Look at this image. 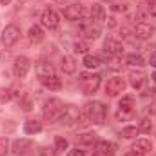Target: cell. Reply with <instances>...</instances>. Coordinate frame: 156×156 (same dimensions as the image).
<instances>
[{"instance_id":"cell-1","label":"cell","mask_w":156,"mask_h":156,"mask_svg":"<svg viewBox=\"0 0 156 156\" xmlns=\"http://www.w3.org/2000/svg\"><path fill=\"white\" fill-rule=\"evenodd\" d=\"M83 115L85 118L94 123V125H100L105 122V116H107V105L102 104V102H89L83 109Z\"/></svg>"},{"instance_id":"cell-2","label":"cell","mask_w":156,"mask_h":156,"mask_svg":"<svg viewBox=\"0 0 156 156\" xmlns=\"http://www.w3.org/2000/svg\"><path fill=\"white\" fill-rule=\"evenodd\" d=\"M83 118H85V115H83V111L78 105H66L64 111H62V115H60V118H58V122L62 125H66V127H73L76 123H83L82 122Z\"/></svg>"},{"instance_id":"cell-3","label":"cell","mask_w":156,"mask_h":156,"mask_svg":"<svg viewBox=\"0 0 156 156\" xmlns=\"http://www.w3.org/2000/svg\"><path fill=\"white\" fill-rule=\"evenodd\" d=\"M78 82H80V87L85 94H93V93L98 91V87L102 83V76L96 75V73H80Z\"/></svg>"},{"instance_id":"cell-4","label":"cell","mask_w":156,"mask_h":156,"mask_svg":"<svg viewBox=\"0 0 156 156\" xmlns=\"http://www.w3.org/2000/svg\"><path fill=\"white\" fill-rule=\"evenodd\" d=\"M64 111V104L58 100V98H49L45 104H44V120L53 123V122H58V118Z\"/></svg>"},{"instance_id":"cell-5","label":"cell","mask_w":156,"mask_h":156,"mask_svg":"<svg viewBox=\"0 0 156 156\" xmlns=\"http://www.w3.org/2000/svg\"><path fill=\"white\" fill-rule=\"evenodd\" d=\"M20 38V29L16 26H5V29L2 31V44L4 47H13Z\"/></svg>"},{"instance_id":"cell-6","label":"cell","mask_w":156,"mask_h":156,"mask_svg":"<svg viewBox=\"0 0 156 156\" xmlns=\"http://www.w3.org/2000/svg\"><path fill=\"white\" fill-rule=\"evenodd\" d=\"M125 91V80L122 76H113L107 80V83H105V94H109V96H118V94H122Z\"/></svg>"},{"instance_id":"cell-7","label":"cell","mask_w":156,"mask_h":156,"mask_svg":"<svg viewBox=\"0 0 156 156\" xmlns=\"http://www.w3.org/2000/svg\"><path fill=\"white\" fill-rule=\"evenodd\" d=\"M29 69H31V62H29V58H26V56H16V58H15L13 73H15V76L16 78H26L27 76V73H29Z\"/></svg>"},{"instance_id":"cell-8","label":"cell","mask_w":156,"mask_h":156,"mask_svg":"<svg viewBox=\"0 0 156 156\" xmlns=\"http://www.w3.org/2000/svg\"><path fill=\"white\" fill-rule=\"evenodd\" d=\"M85 15V7L82 4H69L66 9H64V16L71 22H76V20H82V16Z\"/></svg>"},{"instance_id":"cell-9","label":"cell","mask_w":156,"mask_h":156,"mask_svg":"<svg viewBox=\"0 0 156 156\" xmlns=\"http://www.w3.org/2000/svg\"><path fill=\"white\" fill-rule=\"evenodd\" d=\"M40 20H42V26L47 27V29H56V27L60 26V16H58L53 9H45V11L42 13Z\"/></svg>"},{"instance_id":"cell-10","label":"cell","mask_w":156,"mask_h":156,"mask_svg":"<svg viewBox=\"0 0 156 156\" xmlns=\"http://www.w3.org/2000/svg\"><path fill=\"white\" fill-rule=\"evenodd\" d=\"M153 33H154V27H153V26H149V24H145V22L136 24V26H134V29H133V35H134V38H136V40L151 38V37H153Z\"/></svg>"},{"instance_id":"cell-11","label":"cell","mask_w":156,"mask_h":156,"mask_svg":"<svg viewBox=\"0 0 156 156\" xmlns=\"http://www.w3.org/2000/svg\"><path fill=\"white\" fill-rule=\"evenodd\" d=\"M145 82H147V75L142 71V69H133L131 73H129V83L134 87V89H142L144 85H145Z\"/></svg>"},{"instance_id":"cell-12","label":"cell","mask_w":156,"mask_h":156,"mask_svg":"<svg viewBox=\"0 0 156 156\" xmlns=\"http://www.w3.org/2000/svg\"><path fill=\"white\" fill-rule=\"evenodd\" d=\"M116 153V145L113 142H107V140H102L96 144V153L94 156H115Z\"/></svg>"},{"instance_id":"cell-13","label":"cell","mask_w":156,"mask_h":156,"mask_svg":"<svg viewBox=\"0 0 156 156\" xmlns=\"http://www.w3.org/2000/svg\"><path fill=\"white\" fill-rule=\"evenodd\" d=\"M104 49H105V53L111 55V56H120V55L123 53V44L118 42V40H115V38H107L104 42Z\"/></svg>"},{"instance_id":"cell-14","label":"cell","mask_w":156,"mask_h":156,"mask_svg":"<svg viewBox=\"0 0 156 156\" xmlns=\"http://www.w3.org/2000/svg\"><path fill=\"white\" fill-rule=\"evenodd\" d=\"M35 73H37V76L42 80V78L53 76V75H55V67H53V64L42 60V62H38V64L35 66Z\"/></svg>"},{"instance_id":"cell-15","label":"cell","mask_w":156,"mask_h":156,"mask_svg":"<svg viewBox=\"0 0 156 156\" xmlns=\"http://www.w3.org/2000/svg\"><path fill=\"white\" fill-rule=\"evenodd\" d=\"M31 145H33L31 140H27V138H16V140L13 142V153L16 156H22L31 149Z\"/></svg>"},{"instance_id":"cell-16","label":"cell","mask_w":156,"mask_h":156,"mask_svg":"<svg viewBox=\"0 0 156 156\" xmlns=\"http://www.w3.org/2000/svg\"><path fill=\"white\" fill-rule=\"evenodd\" d=\"M151 149H153V144L147 138H140V140H136L133 144V151L134 153H140V154H147Z\"/></svg>"},{"instance_id":"cell-17","label":"cell","mask_w":156,"mask_h":156,"mask_svg":"<svg viewBox=\"0 0 156 156\" xmlns=\"http://www.w3.org/2000/svg\"><path fill=\"white\" fill-rule=\"evenodd\" d=\"M27 38H29L31 44H40V42L44 40V31H42V27H40V26H31L29 31H27Z\"/></svg>"},{"instance_id":"cell-18","label":"cell","mask_w":156,"mask_h":156,"mask_svg":"<svg viewBox=\"0 0 156 156\" xmlns=\"http://www.w3.org/2000/svg\"><path fill=\"white\" fill-rule=\"evenodd\" d=\"M42 83H44V87H47L49 91H58V89H62V80L56 76V75L42 78Z\"/></svg>"},{"instance_id":"cell-19","label":"cell","mask_w":156,"mask_h":156,"mask_svg":"<svg viewBox=\"0 0 156 156\" xmlns=\"http://www.w3.org/2000/svg\"><path fill=\"white\" fill-rule=\"evenodd\" d=\"M24 131H26V134H37L42 131V122H38L37 118H29L24 123Z\"/></svg>"},{"instance_id":"cell-20","label":"cell","mask_w":156,"mask_h":156,"mask_svg":"<svg viewBox=\"0 0 156 156\" xmlns=\"http://www.w3.org/2000/svg\"><path fill=\"white\" fill-rule=\"evenodd\" d=\"M82 33H83V37L89 40H94L100 37V27L96 26V24H89V26H85L83 29H82Z\"/></svg>"},{"instance_id":"cell-21","label":"cell","mask_w":156,"mask_h":156,"mask_svg":"<svg viewBox=\"0 0 156 156\" xmlns=\"http://www.w3.org/2000/svg\"><path fill=\"white\" fill-rule=\"evenodd\" d=\"M94 140H96L94 133H82V134L76 136V142L82 144V145H91V144H94Z\"/></svg>"},{"instance_id":"cell-22","label":"cell","mask_w":156,"mask_h":156,"mask_svg":"<svg viewBox=\"0 0 156 156\" xmlns=\"http://www.w3.org/2000/svg\"><path fill=\"white\" fill-rule=\"evenodd\" d=\"M91 18L93 20H105V11L100 4H93L91 7Z\"/></svg>"},{"instance_id":"cell-23","label":"cell","mask_w":156,"mask_h":156,"mask_svg":"<svg viewBox=\"0 0 156 156\" xmlns=\"http://www.w3.org/2000/svg\"><path fill=\"white\" fill-rule=\"evenodd\" d=\"M83 66L87 69H96V67H100V58L94 56V55H85L83 56Z\"/></svg>"},{"instance_id":"cell-24","label":"cell","mask_w":156,"mask_h":156,"mask_svg":"<svg viewBox=\"0 0 156 156\" xmlns=\"http://www.w3.org/2000/svg\"><path fill=\"white\" fill-rule=\"evenodd\" d=\"M62 69H64V73H75L76 66H75V62H73L71 56H64L62 58Z\"/></svg>"},{"instance_id":"cell-25","label":"cell","mask_w":156,"mask_h":156,"mask_svg":"<svg viewBox=\"0 0 156 156\" xmlns=\"http://www.w3.org/2000/svg\"><path fill=\"white\" fill-rule=\"evenodd\" d=\"M120 109L134 111V98H133V96H123V98L120 100Z\"/></svg>"},{"instance_id":"cell-26","label":"cell","mask_w":156,"mask_h":156,"mask_svg":"<svg viewBox=\"0 0 156 156\" xmlns=\"http://www.w3.org/2000/svg\"><path fill=\"white\" fill-rule=\"evenodd\" d=\"M138 134H140V129L134 127V125H129V127H123V129H122V136H123V138H134V136H138Z\"/></svg>"},{"instance_id":"cell-27","label":"cell","mask_w":156,"mask_h":156,"mask_svg":"<svg viewBox=\"0 0 156 156\" xmlns=\"http://www.w3.org/2000/svg\"><path fill=\"white\" fill-rule=\"evenodd\" d=\"M125 64H129V66H144V58L140 55H129L125 58Z\"/></svg>"},{"instance_id":"cell-28","label":"cell","mask_w":156,"mask_h":156,"mask_svg":"<svg viewBox=\"0 0 156 156\" xmlns=\"http://www.w3.org/2000/svg\"><path fill=\"white\" fill-rule=\"evenodd\" d=\"M55 147H56V151H66V149L69 147V144H67V140H66V138L56 136V138H55Z\"/></svg>"},{"instance_id":"cell-29","label":"cell","mask_w":156,"mask_h":156,"mask_svg":"<svg viewBox=\"0 0 156 156\" xmlns=\"http://www.w3.org/2000/svg\"><path fill=\"white\" fill-rule=\"evenodd\" d=\"M133 116H134V111H125V109H118L116 111V118L118 120H122V122L131 120Z\"/></svg>"},{"instance_id":"cell-30","label":"cell","mask_w":156,"mask_h":156,"mask_svg":"<svg viewBox=\"0 0 156 156\" xmlns=\"http://www.w3.org/2000/svg\"><path fill=\"white\" fill-rule=\"evenodd\" d=\"M138 129H140V133H151V129H153V122H151L149 118H144Z\"/></svg>"},{"instance_id":"cell-31","label":"cell","mask_w":156,"mask_h":156,"mask_svg":"<svg viewBox=\"0 0 156 156\" xmlns=\"http://www.w3.org/2000/svg\"><path fill=\"white\" fill-rule=\"evenodd\" d=\"M7 153H9V140L0 138V156H7Z\"/></svg>"},{"instance_id":"cell-32","label":"cell","mask_w":156,"mask_h":156,"mask_svg":"<svg viewBox=\"0 0 156 156\" xmlns=\"http://www.w3.org/2000/svg\"><path fill=\"white\" fill-rule=\"evenodd\" d=\"M87 44L85 42H75V53H78V55H85L87 53Z\"/></svg>"},{"instance_id":"cell-33","label":"cell","mask_w":156,"mask_h":156,"mask_svg":"<svg viewBox=\"0 0 156 156\" xmlns=\"http://www.w3.org/2000/svg\"><path fill=\"white\" fill-rule=\"evenodd\" d=\"M37 156H56V154H55V151L49 149V147H40L38 151H37Z\"/></svg>"},{"instance_id":"cell-34","label":"cell","mask_w":156,"mask_h":156,"mask_svg":"<svg viewBox=\"0 0 156 156\" xmlns=\"http://www.w3.org/2000/svg\"><path fill=\"white\" fill-rule=\"evenodd\" d=\"M111 9H113L115 13H125V11H127V7H125L123 4H113Z\"/></svg>"},{"instance_id":"cell-35","label":"cell","mask_w":156,"mask_h":156,"mask_svg":"<svg viewBox=\"0 0 156 156\" xmlns=\"http://www.w3.org/2000/svg\"><path fill=\"white\" fill-rule=\"evenodd\" d=\"M67 156H85V151H82L80 147H75V149H71L67 153Z\"/></svg>"},{"instance_id":"cell-36","label":"cell","mask_w":156,"mask_h":156,"mask_svg":"<svg viewBox=\"0 0 156 156\" xmlns=\"http://www.w3.org/2000/svg\"><path fill=\"white\" fill-rule=\"evenodd\" d=\"M9 98H11V91H9V89H7V91L2 89V91H0V100H2V102H7Z\"/></svg>"},{"instance_id":"cell-37","label":"cell","mask_w":156,"mask_h":156,"mask_svg":"<svg viewBox=\"0 0 156 156\" xmlns=\"http://www.w3.org/2000/svg\"><path fill=\"white\" fill-rule=\"evenodd\" d=\"M149 64H151L153 67H156V51H153V53L149 55Z\"/></svg>"},{"instance_id":"cell-38","label":"cell","mask_w":156,"mask_h":156,"mask_svg":"<svg viewBox=\"0 0 156 156\" xmlns=\"http://www.w3.org/2000/svg\"><path fill=\"white\" fill-rule=\"evenodd\" d=\"M149 13H151L153 16H156V4H151V7H149Z\"/></svg>"},{"instance_id":"cell-39","label":"cell","mask_w":156,"mask_h":156,"mask_svg":"<svg viewBox=\"0 0 156 156\" xmlns=\"http://www.w3.org/2000/svg\"><path fill=\"white\" fill-rule=\"evenodd\" d=\"M125 156H145V154H140V153H134V151H131V153H127Z\"/></svg>"},{"instance_id":"cell-40","label":"cell","mask_w":156,"mask_h":156,"mask_svg":"<svg viewBox=\"0 0 156 156\" xmlns=\"http://www.w3.org/2000/svg\"><path fill=\"white\" fill-rule=\"evenodd\" d=\"M9 2H11V0H0V5H7Z\"/></svg>"},{"instance_id":"cell-41","label":"cell","mask_w":156,"mask_h":156,"mask_svg":"<svg viewBox=\"0 0 156 156\" xmlns=\"http://www.w3.org/2000/svg\"><path fill=\"white\" fill-rule=\"evenodd\" d=\"M151 78H153V82H154V83H156V73H154V75H153V76H151Z\"/></svg>"},{"instance_id":"cell-42","label":"cell","mask_w":156,"mask_h":156,"mask_svg":"<svg viewBox=\"0 0 156 156\" xmlns=\"http://www.w3.org/2000/svg\"><path fill=\"white\" fill-rule=\"evenodd\" d=\"M149 4H156V0H149Z\"/></svg>"},{"instance_id":"cell-43","label":"cell","mask_w":156,"mask_h":156,"mask_svg":"<svg viewBox=\"0 0 156 156\" xmlns=\"http://www.w3.org/2000/svg\"><path fill=\"white\" fill-rule=\"evenodd\" d=\"M107 2H109V0H107Z\"/></svg>"}]
</instances>
